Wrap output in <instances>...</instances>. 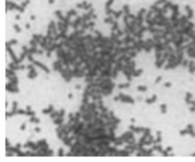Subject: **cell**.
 <instances>
[{"label": "cell", "instance_id": "cell-1", "mask_svg": "<svg viewBox=\"0 0 195 162\" xmlns=\"http://www.w3.org/2000/svg\"><path fill=\"white\" fill-rule=\"evenodd\" d=\"M114 101L115 102H123V103H128V105H135V99L131 98V96L126 95L124 92H118V95L114 96Z\"/></svg>", "mask_w": 195, "mask_h": 162}, {"label": "cell", "instance_id": "cell-2", "mask_svg": "<svg viewBox=\"0 0 195 162\" xmlns=\"http://www.w3.org/2000/svg\"><path fill=\"white\" fill-rule=\"evenodd\" d=\"M7 10H11V11H19V12L20 14H23L24 12V7H22V6H18L16 3L15 2H8V0H7Z\"/></svg>", "mask_w": 195, "mask_h": 162}, {"label": "cell", "instance_id": "cell-3", "mask_svg": "<svg viewBox=\"0 0 195 162\" xmlns=\"http://www.w3.org/2000/svg\"><path fill=\"white\" fill-rule=\"evenodd\" d=\"M52 68H54V71H58V72H62V70L64 68V64H63V62H62L59 58L54 62V64H52Z\"/></svg>", "mask_w": 195, "mask_h": 162}, {"label": "cell", "instance_id": "cell-4", "mask_svg": "<svg viewBox=\"0 0 195 162\" xmlns=\"http://www.w3.org/2000/svg\"><path fill=\"white\" fill-rule=\"evenodd\" d=\"M122 40H123V44H126V46H131V44H134V43H135L136 38H135L134 35H124Z\"/></svg>", "mask_w": 195, "mask_h": 162}, {"label": "cell", "instance_id": "cell-5", "mask_svg": "<svg viewBox=\"0 0 195 162\" xmlns=\"http://www.w3.org/2000/svg\"><path fill=\"white\" fill-rule=\"evenodd\" d=\"M8 68H11V70H14V71H18V70H26L27 66H24L23 63L18 64V63H14V62H11V63L8 64Z\"/></svg>", "mask_w": 195, "mask_h": 162}, {"label": "cell", "instance_id": "cell-6", "mask_svg": "<svg viewBox=\"0 0 195 162\" xmlns=\"http://www.w3.org/2000/svg\"><path fill=\"white\" fill-rule=\"evenodd\" d=\"M82 23H83V16H76L75 20L71 22V27L74 30H78V28H80Z\"/></svg>", "mask_w": 195, "mask_h": 162}, {"label": "cell", "instance_id": "cell-7", "mask_svg": "<svg viewBox=\"0 0 195 162\" xmlns=\"http://www.w3.org/2000/svg\"><path fill=\"white\" fill-rule=\"evenodd\" d=\"M6 88H7V91L12 92V94H18V92H19V87L16 86V84H12L11 82H8L6 84Z\"/></svg>", "mask_w": 195, "mask_h": 162}, {"label": "cell", "instance_id": "cell-8", "mask_svg": "<svg viewBox=\"0 0 195 162\" xmlns=\"http://www.w3.org/2000/svg\"><path fill=\"white\" fill-rule=\"evenodd\" d=\"M32 63L35 64V66H36V67H39V68H42V70L43 71H44L46 72V74H50V72H51V70H50V68L48 67H47L46 66V64H43V63H40V62H38L36 59H35L34 62H32Z\"/></svg>", "mask_w": 195, "mask_h": 162}, {"label": "cell", "instance_id": "cell-9", "mask_svg": "<svg viewBox=\"0 0 195 162\" xmlns=\"http://www.w3.org/2000/svg\"><path fill=\"white\" fill-rule=\"evenodd\" d=\"M76 8H83L86 11H90L92 8V4H91V3H88V2H82V3H78V4H76Z\"/></svg>", "mask_w": 195, "mask_h": 162}, {"label": "cell", "instance_id": "cell-10", "mask_svg": "<svg viewBox=\"0 0 195 162\" xmlns=\"http://www.w3.org/2000/svg\"><path fill=\"white\" fill-rule=\"evenodd\" d=\"M128 130H131V131H134V133H140V134H143L146 129H144V127H135L134 123H131L130 127H128Z\"/></svg>", "mask_w": 195, "mask_h": 162}, {"label": "cell", "instance_id": "cell-11", "mask_svg": "<svg viewBox=\"0 0 195 162\" xmlns=\"http://www.w3.org/2000/svg\"><path fill=\"white\" fill-rule=\"evenodd\" d=\"M167 23H170V18H163V19H159V20H156V26L158 27H162V28H163V27H164L166 24H167Z\"/></svg>", "mask_w": 195, "mask_h": 162}, {"label": "cell", "instance_id": "cell-12", "mask_svg": "<svg viewBox=\"0 0 195 162\" xmlns=\"http://www.w3.org/2000/svg\"><path fill=\"white\" fill-rule=\"evenodd\" d=\"M184 10H186V15H187V18H188L190 20H191V19L194 18V11L191 10V7H190L188 4H186V6H184Z\"/></svg>", "mask_w": 195, "mask_h": 162}, {"label": "cell", "instance_id": "cell-13", "mask_svg": "<svg viewBox=\"0 0 195 162\" xmlns=\"http://www.w3.org/2000/svg\"><path fill=\"white\" fill-rule=\"evenodd\" d=\"M186 54L190 59H195V47H188L186 50Z\"/></svg>", "mask_w": 195, "mask_h": 162}, {"label": "cell", "instance_id": "cell-14", "mask_svg": "<svg viewBox=\"0 0 195 162\" xmlns=\"http://www.w3.org/2000/svg\"><path fill=\"white\" fill-rule=\"evenodd\" d=\"M52 121H54V125H55V126L64 125V117H56V118H54Z\"/></svg>", "mask_w": 195, "mask_h": 162}, {"label": "cell", "instance_id": "cell-15", "mask_svg": "<svg viewBox=\"0 0 195 162\" xmlns=\"http://www.w3.org/2000/svg\"><path fill=\"white\" fill-rule=\"evenodd\" d=\"M100 99H103V95L99 94V92H94V94L91 95V101L92 102H99Z\"/></svg>", "mask_w": 195, "mask_h": 162}, {"label": "cell", "instance_id": "cell-16", "mask_svg": "<svg viewBox=\"0 0 195 162\" xmlns=\"http://www.w3.org/2000/svg\"><path fill=\"white\" fill-rule=\"evenodd\" d=\"M54 110H55V107H54V105H50L48 107H46V109H43V110H42V113H43V114H46V115H50V114H51Z\"/></svg>", "mask_w": 195, "mask_h": 162}, {"label": "cell", "instance_id": "cell-17", "mask_svg": "<svg viewBox=\"0 0 195 162\" xmlns=\"http://www.w3.org/2000/svg\"><path fill=\"white\" fill-rule=\"evenodd\" d=\"M103 22L106 23V24H112V23L115 22V19H114V16H112V15H107V16L104 18Z\"/></svg>", "mask_w": 195, "mask_h": 162}, {"label": "cell", "instance_id": "cell-18", "mask_svg": "<svg viewBox=\"0 0 195 162\" xmlns=\"http://www.w3.org/2000/svg\"><path fill=\"white\" fill-rule=\"evenodd\" d=\"M124 15V11L122 10V11H114V12H112V16H114V19L115 20H118V19L120 18V16H123Z\"/></svg>", "mask_w": 195, "mask_h": 162}, {"label": "cell", "instance_id": "cell-19", "mask_svg": "<svg viewBox=\"0 0 195 162\" xmlns=\"http://www.w3.org/2000/svg\"><path fill=\"white\" fill-rule=\"evenodd\" d=\"M156 99H158V96L156 95H152V96H150V98H147V99H144V102H146L147 103V105H152V103L155 102V101H156Z\"/></svg>", "mask_w": 195, "mask_h": 162}, {"label": "cell", "instance_id": "cell-20", "mask_svg": "<svg viewBox=\"0 0 195 162\" xmlns=\"http://www.w3.org/2000/svg\"><path fill=\"white\" fill-rule=\"evenodd\" d=\"M172 6H174V3L171 2V0H167V2H166V3H164V4H163L162 7H163V8H164V10H167V11H168L170 8H172Z\"/></svg>", "mask_w": 195, "mask_h": 162}, {"label": "cell", "instance_id": "cell-21", "mask_svg": "<svg viewBox=\"0 0 195 162\" xmlns=\"http://www.w3.org/2000/svg\"><path fill=\"white\" fill-rule=\"evenodd\" d=\"M187 68H188L190 74H194V72H195V63L192 60H190V64H188V67H187Z\"/></svg>", "mask_w": 195, "mask_h": 162}, {"label": "cell", "instance_id": "cell-22", "mask_svg": "<svg viewBox=\"0 0 195 162\" xmlns=\"http://www.w3.org/2000/svg\"><path fill=\"white\" fill-rule=\"evenodd\" d=\"M152 149L155 150V151H159L160 154H162L163 150H164V149L162 147V145H159V143H154V145H152Z\"/></svg>", "mask_w": 195, "mask_h": 162}, {"label": "cell", "instance_id": "cell-23", "mask_svg": "<svg viewBox=\"0 0 195 162\" xmlns=\"http://www.w3.org/2000/svg\"><path fill=\"white\" fill-rule=\"evenodd\" d=\"M55 16H58V18H59V20H62V22H64V19H66V16L62 14V11H59V10L55 11Z\"/></svg>", "mask_w": 195, "mask_h": 162}, {"label": "cell", "instance_id": "cell-24", "mask_svg": "<svg viewBox=\"0 0 195 162\" xmlns=\"http://www.w3.org/2000/svg\"><path fill=\"white\" fill-rule=\"evenodd\" d=\"M131 84H130V82H126V83H120V84H118V88L119 90H124V88H128Z\"/></svg>", "mask_w": 195, "mask_h": 162}, {"label": "cell", "instance_id": "cell-25", "mask_svg": "<svg viewBox=\"0 0 195 162\" xmlns=\"http://www.w3.org/2000/svg\"><path fill=\"white\" fill-rule=\"evenodd\" d=\"M8 82H11L12 84H16V86H18V84H19V79H18V76L15 75V76H11V78H8Z\"/></svg>", "mask_w": 195, "mask_h": 162}, {"label": "cell", "instance_id": "cell-26", "mask_svg": "<svg viewBox=\"0 0 195 162\" xmlns=\"http://www.w3.org/2000/svg\"><path fill=\"white\" fill-rule=\"evenodd\" d=\"M118 30H119V26H118V22L115 20V22L111 24V32H116Z\"/></svg>", "mask_w": 195, "mask_h": 162}, {"label": "cell", "instance_id": "cell-27", "mask_svg": "<svg viewBox=\"0 0 195 162\" xmlns=\"http://www.w3.org/2000/svg\"><path fill=\"white\" fill-rule=\"evenodd\" d=\"M155 135H156V138H155V143H160V142H162V133L160 131H156Z\"/></svg>", "mask_w": 195, "mask_h": 162}, {"label": "cell", "instance_id": "cell-28", "mask_svg": "<svg viewBox=\"0 0 195 162\" xmlns=\"http://www.w3.org/2000/svg\"><path fill=\"white\" fill-rule=\"evenodd\" d=\"M142 74H143V70H142V68H135V71L132 72V75H134V76H140Z\"/></svg>", "mask_w": 195, "mask_h": 162}, {"label": "cell", "instance_id": "cell-29", "mask_svg": "<svg viewBox=\"0 0 195 162\" xmlns=\"http://www.w3.org/2000/svg\"><path fill=\"white\" fill-rule=\"evenodd\" d=\"M191 99H192V94H191L190 91H187V92H186V96H184V102L187 103L188 101H191Z\"/></svg>", "mask_w": 195, "mask_h": 162}, {"label": "cell", "instance_id": "cell-30", "mask_svg": "<svg viewBox=\"0 0 195 162\" xmlns=\"http://www.w3.org/2000/svg\"><path fill=\"white\" fill-rule=\"evenodd\" d=\"M30 122H31V123H34V125H38V123L40 122V121H39V118H36V117L34 115V117H30Z\"/></svg>", "mask_w": 195, "mask_h": 162}, {"label": "cell", "instance_id": "cell-31", "mask_svg": "<svg viewBox=\"0 0 195 162\" xmlns=\"http://www.w3.org/2000/svg\"><path fill=\"white\" fill-rule=\"evenodd\" d=\"M179 135L180 137H184V135H188V129H183V130H180V131H179Z\"/></svg>", "mask_w": 195, "mask_h": 162}, {"label": "cell", "instance_id": "cell-32", "mask_svg": "<svg viewBox=\"0 0 195 162\" xmlns=\"http://www.w3.org/2000/svg\"><path fill=\"white\" fill-rule=\"evenodd\" d=\"M160 113L162 114L167 113V105H166V103H162V105H160Z\"/></svg>", "mask_w": 195, "mask_h": 162}, {"label": "cell", "instance_id": "cell-33", "mask_svg": "<svg viewBox=\"0 0 195 162\" xmlns=\"http://www.w3.org/2000/svg\"><path fill=\"white\" fill-rule=\"evenodd\" d=\"M136 88H138V91H140V92H146L147 91V86H143V84H140V86H138Z\"/></svg>", "mask_w": 195, "mask_h": 162}, {"label": "cell", "instance_id": "cell-34", "mask_svg": "<svg viewBox=\"0 0 195 162\" xmlns=\"http://www.w3.org/2000/svg\"><path fill=\"white\" fill-rule=\"evenodd\" d=\"M56 117H59V111H56V110H54L51 114H50V118L54 119V118H56Z\"/></svg>", "mask_w": 195, "mask_h": 162}, {"label": "cell", "instance_id": "cell-35", "mask_svg": "<svg viewBox=\"0 0 195 162\" xmlns=\"http://www.w3.org/2000/svg\"><path fill=\"white\" fill-rule=\"evenodd\" d=\"M66 15H68V16H71V18L72 16H78V15H76V10H70Z\"/></svg>", "mask_w": 195, "mask_h": 162}, {"label": "cell", "instance_id": "cell-36", "mask_svg": "<svg viewBox=\"0 0 195 162\" xmlns=\"http://www.w3.org/2000/svg\"><path fill=\"white\" fill-rule=\"evenodd\" d=\"M38 46H39V43L36 40H34V39L30 40V47H38Z\"/></svg>", "mask_w": 195, "mask_h": 162}, {"label": "cell", "instance_id": "cell-37", "mask_svg": "<svg viewBox=\"0 0 195 162\" xmlns=\"http://www.w3.org/2000/svg\"><path fill=\"white\" fill-rule=\"evenodd\" d=\"M7 44H8V46H16L18 44V40L16 39H11V40L7 42Z\"/></svg>", "mask_w": 195, "mask_h": 162}, {"label": "cell", "instance_id": "cell-38", "mask_svg": "<svg viewBox=\"0 0 195 162\" xmlns=\"http://www.w3.org/2000/svg\"><path fill=\"white\" fill-rule=\"evenodd\" d=\"M188 64H190V58H188V59H183V62H182L183 67H188Z\"/></svg>", "mask_w": 195, "mask_h": 162}, {"label": "cell", "instance_id": "cell-39", "mask_svg": "<svg viewBox=\"0 0 195 162\" xmlns=\"http://www.w3.org/2000/svg\"><path fill=\"white\" fill-rule=\"evenodd\" d=\"M14 30H15V32H22V27L19 26V24H14Z\"/></svg>", "mask_w": 195, "mask_h": 162}, {"label": "cell", "instance_id": "cell-40", "mask_svg": "<svg viewBox=\"0 0 195 162\" xmlns=\"http://www.w3.org/2000/svg\"><path fill=\"white\" fill-rule=\"evenodd\" d=\"M26 110H27V109H26ZM26 115H28V117H34V115H35V111H34L32 109H30V110H27Z\"/></svg>", "mask_w": 195, "mask_h": 162}, {"label": "cell", "instance_id": "cell-41", "mask_svg": "<svg viewBox=\"0 0 195 162\" xmlns=\"http://www.w3.org/2000/svg\"><path fill=\"white\" fill-rule=\"evenodd\" d=\"M123 11H124V14H130V7H128V4L123 6Z\"/></svg>", "mask_w": 195, "mask_h": 162}, {"label": "cell", "instance_id": "cell-42", "mask_svg": "<svg viewBox=\"0 0 195 162\" xmlns=\"http://www.w3.org/2000/svg\"><path fill=\"white\" fill-rule=\"evenodd\" d=\"M27 59L30 60V63H32V62L35 60V58H34V55H32V54H28V55H27Z\"/></svg>", "mask_w": 195, "mask_h": 162}, {"label": "cell", "instance_id": "cell-43", "mask_svg": "<svg viewBox=\"0 0 195 162\" xmlns=\"http://www.w3.org/2000/svg\"><path fill=\"white\" fill-rule=\"evenodd\" d=\"M27 110H23V109H18V115H26Z\"/></svg>", "mask_w": 195, "mask_h": 162}, {"label": "cell", "instance_id": "cell-44", "mask_svg": "<svg viewBox=\"0 0 195 162\" xmlns=\"http://www.w3.org/2000/svg\"><path fill=\"white\" fill-rule=\"evenodd\" d=\"M28 4H30V0H23V2H22V4H20V6H22V7H24V8H26V7H27V6H28Z\"/></svg>", "mask_w": 195, "mask_h": 162}, {"label": "cell", "instance_id": "cell-45", "mask_svg": "<svg viewBox=\"0 0 195 162\" xmlns=\"http://www.w3.org/2000/svg\"><path fill=\"white\" fill-rule=\"evenodd\" d=\"M58 155H64V147H60L59 150H58Z\"/></svg>", "mask_w": 195, "mask_h": 162}, {"label": "cell", "instance_id": "cell-46", "mask_svg": "<svg viewBox=\"0 0 195 162\" xmlns=\"http://www.w3.org/2000/svg\"><path fill=\"white\" fill-rule=\"evenodd\" d=\"M166 2H167V0H156V2H155V4H156V6H159V4H160V6H163Z\"/></svg>", "mask_w": 195, "mask_h": 162}, {"label": "cell", "instance_id": "cell-47", "mask_svg": "<svg viewBox=\"0 0 195 162\" xmlns=\"http://www.w3.org/2000/svg\"><path fill=\"white\" fill-rule=\"evenodd\" d=\"M162 80H163V78H162V76H156V79H155V83H156V84H159V83L162 82Z\"/></svg>", "mask_w": 195, "mask_h": 162}, {"label": "cell", "instance_id": "cell-48", "mask_svg": "<svg viewBox=\"0 0 195 162\" xmlns=\"http://www.w3.org/2000/svg\"><path fill=\"white\" fill-rule=\"evenodd\" d=\"M64 115H66V110L64 109L59 110V117H64Z\"/></svg>", "mask_w": 195, "mask_h": 162}, {"label": "cell", "instance_id": "cell-49", "mask_svg": "<svg viewBox=\"0 0 195 162\" xmlns=\"http://www.w3.org/2000/svg\"><path fill=\"white\" fill-rule=\"evenodd\" d=\"M188 135L192 137V138H195V130H190V131H188Z\"/></svg>", "mask_w": 195, "mask_h": 162}, {"label": "cell", "instance_id": "cell-50", "mask_svg": "<svg viewBox=\"0 0 195 162\" xmlns=\"http://www.w3.org/2000/svg\"><path fill=\"white\" fill-rule=\"evenodd\" d=\"M186 127H187V129H188V131H190V130H194V126H192V123H188V125H187Z\"/></svg>", "mask_w": 195, "mask_h": 162}, {"label": "cell", "instance_id": "cell-51", "mask_svg": "<svg viewBox=\"0 0 195 162\" xmlns=\"http://www.w3.org/2000/svg\"><path fill=\"white\" fill-rule=\"evenodd\" d=\"M34 131H35V133H40V131H42V129H40L39 126H36V127L34 129Z\"/></svg>", "mask_w": 195, "mask_h": 162}, {"label": "cell", "instance_id": "cell-52", "mask_svg": "<svg viewBox=\"0 0 195 162\" xmlns=\"http://www.w3.org/2000/svg\"><path fill=\"white\" fill-rule=\"evenodd\" d=\"M26 127H27V125H26V123H23V125H20V130H22V131H24Z\"/></svg>", "mask_w": 195, "mask_h": 162}, {"label": "cell", "instance_id": "cell-53", "mask_svg": "<svg viewBox=\"0 0 195 162\" xmlns=\"http://www.w3.org/2000/svg\"><path fill=\"white\" fill-rule=\"evenodd\" d=\"M136 101H138V102H142V101H144V98H143V96H138V98H136Z\"/></svg>", "mask_w": 195, "mask_h": 162}, {"label": "cell", "instance_id": "cell-54", "mask_svg": "<svg viewBox=\"0 0 195 162\" xmlns=\"http://www.w3.org/2000/svg\"><path fill=\"white\" fill-rule=\"evenodd\" d=\"M164 87H167V88L171 87V82H166V83H164Z\"/></svg>", "mask_w": 195, "mask_h": 162}, {"label": "cell", "instance_id": "cell-55", "mask_svg": "<svg viewBox=\"0 0 195 162\" xmlns=\"http://www.w3.org/2000/svg\"><path fill=\"white\" fill-rule=\"evenodd\" d=\"M35 19H36V16H35V15H31V16H30V20H31V22H34Z\"/></svg>", "mask_w": 195, "mask_h": 162}, {"label": "cell", "instance_id": "cell-56", "mask_svg": "<svg viewBox=\"0 0 195 162\" xmlns=\"http://www.w3.org/2000/svg\"><path fill=\"white\" fill-rule=\"evenodd\" d=\"M24 27H26V30H31V24H30V23H27Z\"/></svg>", "mask_w": 195, "mask_h": 162}, {"label": "cell", "instance_id": "cell-57", "mask_svg": "<svg viewBox=\"0 0 195 162\" xmlns=\"http://www.w3.org/2000/svg\"><path fill=\"white\" fill-rule=\"evenodd\" d=\"M15 19H16V20H20V19H22V15H20V14L16 15V16H15Z\"/></svg>", "mask_w": 195, "mask_h": 162}, {"label": "cell", "instance_id": "cell-58", "mask_svg": "<svg viewBox=\"0 0 195 162\" xmlns=\"http://www.w3.org/2000/svg\"><path fill=\"white\" fill-rule=\"evenodd\" d=\"M74 98V94H72V92H70V94H68V99H72Z\"/></svg>", "mask_w": 195, "mask_h": 162}, {"label": "cell", "instance_id": "cell-59", "mask_svg": "<svg viewBox=\"0 0 195 162\" xmlns=\"http://www.w3.org/2000/svg\"><path fill=\"white\" fill-rule=\"evenodd\" d=\"M75 88H76V90H80V88H82V86H80V84H76V86H75Z\"/></svg>", "mask_w": 195, "mask_h": 162}, {"label": "cell", "instance_id": "cell-60", "mask_svg": "<svg viewBox=\"0 0 195 162\" xmlns=\"http://www.w3.org/2000/svg\"><path fill=\"white\" fill-rule=\"evenodd\" d=\"M96 19H98V16H96L95 14H94V15H92V20H96Z\"/></svg>", "mask_w": 195, "mask_h": 162}, {"label": "cell", "instance_id": "cell-61", "mask_svg": "<svg viewBox=\"0 0 195 162\" xmlns=\"http://www.w3.org/2000/svg\"><path fill=\"white\" fill-rule=\"evenodd\" d=\"M55 3V0H48V4H54Z\"/></svg>", "mask_w": 195, "mask_h": 162}, {"label": "cell", "instance_id": "cell-62", "mask_svg": "<svg viewBox=\"0 0 195 162\" xmlns=\"http://www.w3.org/2000/svg\"><path fill=\"white\" fill-rule=\"evenodd\" d=\"M192 155H194V157H195V153H194V154H192Z\"/></svg>", "mask_w": 195, "mask_h": 162}, {"label": "cell", "instance_id": "cell-63", "mask_svg": "<svg viewBox=\"0 0 195 162\" xmlns=\"http://www.w3.org/2000/svg\"><path fill=\"white\" fill-rule=\"evenodd\" d=\"M18 2H22V0H18Z\"/></svg>", "mask_w": 195, "mask_h": 162}, {"label": "cell", "instance_id": "cell-64", "mask_svg": "<svg viewBox=\"0 0 195 162\" xmlns=\"http://www.w3.org/2000/svg\"><path fill=\"white\" fill-rule=\"evenodd\" d=\"M194 31H195V30H194Z\"/></svg>", "mask_w": 195, "mask_h": 162}]
</instances>
